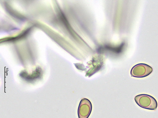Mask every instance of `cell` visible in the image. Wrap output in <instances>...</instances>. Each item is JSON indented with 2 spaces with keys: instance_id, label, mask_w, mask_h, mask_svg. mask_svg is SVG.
<instances>
[{
  "instance_id": "cell-2",
  "label": "cell",
  "mask_w": 158,
  "mask_h": 118,
  "mask_svg": "<svg viewBox=\"0 0 158 118\" xmlns=\"http://www.w3.org/2000/svg\"><path fill=\"white\" fill-rule=\"evenodd\" d=\"M153 69L150 65L144 63H139L133 67L131 71V77L143 78L148 76L153 72Z\"/></svg>"
},
{
  "instance_id": "cell-1",
  "label": "cell",
  "mask_w": 158,
  "mask_h": 118,
  "mask_svg": "<svg viewBox=\"0 0 158 118\" xmlns=\"http://www.w3.org/2000/svg\"><path fill=\"white\" fill-rule=\"evenodd\" d=\"M135 100L138 105L142 108L151 110H155L157 108L158 104L156 100L149 95H139L135 97Z\"/></svg>"
},
{
  "instance_id": "cell-3",
  "label": "cell",
  "mask_w": 158,
  "mask_h": 118,
  "mask_svg": "<svg viewBox=\"0 0 158 118\" xmlns=\"http://www.w3.org/2000/svg\"><path fill=\"white\" fill-rule=\"evenodd\" d=\"M92 110V105L88 99L81 100L78 108L77 114L79 118H88Z\"/></svg>"
}]
</instances>
